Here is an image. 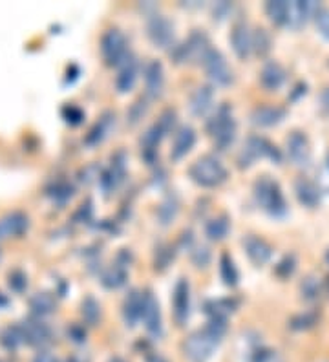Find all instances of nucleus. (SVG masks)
<instances>
[{
  "label": "nucleus",
  "mask_w": 329,
  "mask_h": 362,
  "mask_svg": "<svg viewBox=\"0 0 329 362\" xmlns=\"http://www.w3.org/2000/svg\"><path fill=\"white\" fill-rule=\"evenodd\" d=\"M253 50H255L258 55H266L269 50H271V37L267 35L266 30H255L253 33Z\"/></svg>",
  "instance_id": "f704fd0d"
},
{
  "label": "nucleus",
  "mask_w": 329,
  "mask_h": 362,
  "mask_svg": "<svg viewBox=\"0 0 329 362\" xmlns=\"http://www.w3.org/2000/svg\"><path fill=\"white\" fill-rule=\"evenodd\" d=\"M63 118L66 119L70 125H79V123L85 119V114H83L81 108L74 107V105H68V107L63 108Z\"/></svg>",
  "instance_id": "ea45409f"
},
{
  "label": "nucleus",
  "mask_w": 329,
  "mask_h": 362,
  "mask_svg": "<svg viewBox=\"0 0 329 362\" xmlns=\"http://www.w3.org/2000/svg\"><path fill=\"white\" fill-rule=\"evenodd\" d=\"M220 273H222L223 282L231 286V288H234L238 284V271H236L233 258L229 255H222V258H220Z\"/></svg>",
  "instance_id": "2f4dec72"
},
{
  "label": "nucleus",
  "mask_w": 329,
  "mask_h": 362,
  "mask_svg": "<svg viewBox=\"0 0 329 362\" xmlns=\"http://www.w3.org/2000/svg\"><path fill=\"white\" fill-rule=\"evenodd\" d=\"M260 158H269V160L280 163V152L276 147H273L267 139L258 138V136H251L247 141H245L244 149L238 156V165L242 169H249L251 165H255L256 160Z\"/></svg>",
  "instance_id": "39448f33"
},
{
  "label": "nucleus",
  "mask_w": 329,
  "mask_h": 362,
  "mask_svg": "<svg viewBox=\"0 0 329 362\" xmlns=\"http://www.w3.org/2000/svg\"><path fill=\"white\" fill-rule=\"evenodd\" d=\"M251 362H282L280 355L273 350H266V348H260L253 353V359Z\"/></svg>",
  "instance_id": "58836bf2"
},
{
  "label": "nucleus",
  "mask_w": 329,
  "mask_h": 362,
  "mask_svg": "<svg viewBox=\"0 0 329 362\" xmlns=\"http://www.w3.org/2000/svg\"><path fill=\"white\" fill-rule=\"evenodd\" d=\"M317 26H319L320 35L329 41V10H320L317 15Z\"/></svg>",
  "instance_id": "37998d69"
},
{
  "label": "nucleus",
  "mask_w": 329,
  "mask_h": 362,
  "mask_svg": "<svg viewBox=\"0 0 329 362\" xmlns=\"http://www.w3.org/2000/svg\"><path fill=\"white\" fill-rule=\"evenodd\" d=\"M8 284H10V288L13 289V291L22 293V291L28 288V278L22 271H11L10 277H8Z\"/></svg>",
  "instance_id": "4c0bfd02"
},
{
  "label": "nucleus",
  "mask_w": 329,
  "mask_h": 362,
  "mask_svg": "<svg viewBox=\"0 0 329 362\" xmlns=\"http://www.w3.org/2000/svg\"><path fill=\"white\" fill-rule=\"evenodd\" d=\"M33 362H57V359L50 352H39L35 359H33Z\"/></svg>",
  "instance_id": "de8ad7c7"
},
{
  "label": "nucleus",
  "mask_w": 329,
  "mask_h": 362,
  "mask_svg": "<svg viewBox=\"0 0 329 362\" xmlns=\"http://www.w3.org/2000/svg\"><path fill=\"white\" fill-rule=\"evenodd\" d=\"M50 196L54 198V200H57L59 203H66L70 198L74 196V187L64 183V181H59V183L54 185V189L50 191Z\"/></svg>",
  "instance_id": "e433bc0d"
},
{
  "label": "nucleus",
  "mask_w": 329,
  "mask_h": 362,
  "mask_svg": "<svg viewBox=\"0 0 329 362\" xmlns=\"http://www.w3.org/2000/svg\"><path fill=\"white\" fill-rule=\"evenodd\" d=\"M8 306V299H6L4 295L0 293V308H6Z\"/></svg>",
  "instance_id": "3c124183"
},
{
  "label": "nucleus",
  "mask_w": 329,
  "mask_h": 362,
  "mask_svg": "<svg viewBox=\"0 0 329 362\" xmlns=\"http://www.w3.org/2000/svg\"><path fill=\"white\" fill-rule=\"evenodd\" d=\"M293 271H295V258H293V256H286V258L278 264V267H276V273H278L280 277H289Z\"/></svg>",
  "instance_id": "c03bdc74"
},
{
  "label": "nucleus",
  "mask_w": 329,
  "mask_h": 362,
  "mask_svg": "<svg viewBox=\"0 0 329 362\" xmlns=\"http://www.w3.org/2000/svg\"><path fill=\"white\" fill-rule=\"evenodd\" d=\"M214 108V92L211 86H200L192 92L191 96V112L198 118L207 116Z\"/></svg>",
  "instance_id": "5701e85b"
},
{
  "label": "nucleus",
  "mask_w": 329,
  "mask_h": 362,
  "mask_svg": "<svg viewBox=\"0 0 329 362\" xmlns=\"http://www.w3.org/2000/svg\"><path fill=\"white\" fill-rule=\"evenodd\" d=\"M295 192H297L298 202L309 209H315L320 203V189L315 181L308 178H298L295 181Z\"/></svg>",
  "instance_id": "b1692460"
},
{
  "label": "nucleus",
  "mask_w": 329,
  "mask_h": 362,
  "mask_svg": "<svg viewBox=\"0 0 329 362\" xmlns=\"http://www.w3.org/2000/svg\"><path fill=\"white\" fill-rule=\"evenodd\" d=\"M68 337L72 339L74 342H77V344H81V342H85L86 341V331L81 328V326L74 324V326H70L68 328Z\"/></svg>",
  "instance_id": "a18cd8bd"
},
{
  "label": "nucleus",
  "mask_w": 329,
  "mask_h": 362,
  "mask_svg": "<svg viewBox=\"0 0 329 362\" xmlns=\"http://www.w3.org/2000/svg\"><path fill=\"white\" fill-rule=\"evenodd\" d=\"M143 322L145 328L149 331L152 337L161 335V331H163V324H161V309H160V302L156 299L154 295L147 291L143 295Z\"/></svg>",
  "instance_id": "9d476101"
},
{
  "label": "nucleus",
  "mask_w": 329,
  "mask_h": 362,
  "mask_svg": "<svg viewBox=\"0 0 329 362\" xmlns=\"http://www.w3.org/2000/svg\"><path fill=\"white\" fill-rule=\"evenodd\" d=\"M112 362H125V361H121V359H114V361Z\"/></svg>",
  "instance_id": "864d4df0"
},
{
  "label": "nucleus",
  "mask_w": 329,
  "mask_h": 362,
  "mask_svg": "<svg viewBox=\"0 0 329 362\" xmlns=\"http://www.w3.org/2000/svg\"><path fill=\"white\" fill-rule=\"evenodd\" d=\"M81 313H83V319H85L88 324L96 326L97 322H99V319H101V306L92 299V297H88V299L83 300Z\"/></svg>",
  "instance_id": "473e14b6"
},
{
  "label": "nucleus",
  "mask_w": 329,
  "mask_h": 362,
  "mask_svg": "<svg viewBox=\"0 0 329 362\" xmlns=\"http://www.w3.org/2000/svg\"><path fill=\"white\" fill-rule=\"evenodd\" d=\"M255 198L258 205L273 216H284L287 211L286 200L280 185L269 176H264L255 183Z\"/></svg>",
  "instance_id": "7ed1b4c3"
},
{
  "label": "nucleus",
  "mask_w": 329,
  "mask_h": 362,
  "mask_svg": "<svg viewBox=\"0 0 329 362\" xmlns=\"http://www.w3.org/2000/svg\"><path fill=\"white\" fill-rule=\"evenodd\" d=\"M191 315V289H189V282L185 278H181L180 282L176 284L174 289V317L176 322L183 326L189 320Z\"/></svg>",
  "instance_id": "4468645a"
},
{
  "label": "nucleus",
  "mask_w": 329,
  "mask_h": 362,
  "mask_svg": "<svg viewBox=\"0 0 329 362\" xmlns=\"http://www.w3.org/2000/svg\"><path fill=\"white\" fill-rule=\"evenodd\" d=\"M196 143V130L189 125L181 127L176 132L174 143H172V150H170V160L180 161L183 156H187L191 152V149Z\"/></svg>",
  "instance_id": "6ab92c4d"
},
{
  "label": "nucleus",
  "mask_w": 329,
  "mask_h": 362,
  "mask_svg": "<svg viewBox=\"0 0 329 362\" xmlns=\"http://www.w3.org/2000/svg\"><path fill=\"white\" fill-rule=\"evenodd\" d=\"M141 105H145L143 99L136 103V105H134V107H132V110H130V121H132V123H138L139 119L143 118V114L147 112V107L141 108Z\"/></svg>",
  "instance_id": "49530a36"
},
{
  "label": "nucleus",
  "mask_w": 329,
  "mask_h": 362,
  "mask_svg": "<svg viewBox=\"0 0 329 362\" xmlns=\"http://www.w3.org/2000/svg\"><path fill=\"white\" fill-rule=\"evenodd\" d=\"M287 112L286 108L282 107H273V105H264V107H256L251 114V121L256 127H275L278 123H282L286 119Z\"/></svg>",
  "instance_id": "f3484780"
},
{
  "label": "nucleus",
  "mask_w": 329,
  "mask_h": 362,
  "mask_svg": "<svg viewBox=\"0 0 329 362\" xmlns=\"http://www.w3.org/2000/svg\"><path fill=\"white\" fill-rule=\"evenodd\" d=\"M287 156L298 167H304L309 163V160H311V149H309L308 138L302 132H293L287 138Z\"/></svg>",
  "instance_id": "f8f14e48"
},
{
  "label": "nucleus",
  "mask_w": 329,
  "mask_h": 362,
  "mask_svg": "<svg viewBox=\"0 0 329 362\" xmlns=\"http://www.w3.org/2000/svg\"><path fill=\"white\" fill-rule=\"evenodd\" d=\"M236 302L231 299H220V300H209L205 304V313L209 315V320H225L234 311Z\"/></svg>",
  "instance_id": "bb28decb"
},
{
  "label": "nucleus",
  "mask_w": 329,
  "mask_h": 362,
  "mask_svg": "<svg viewBox=\"0 0 329 362\" xmlns=\"http://www.w3.org/2000/svg\"><path fill=\"white\" fill-rule=\"evenodd\" d=\"M176 214H178V200H176V196H169L161 203L158 216H160L161 224L169 225L176 218Z\"/></svg>",
  "instance_id": "72a5a7b5"
},
{
  "label": "nucleus",
  "mask_w": 329,
  "mask_h": 362,
  "mask_svg": "<svg viewBox=\"0 0 329 362\" xmlns=\"http://www.w3.org/2000/svg\"><path fill=\"white\" fill-rule=\"evenodd\" d=\"M326 258H328V262H329V251H328V256H326Z\"/></svg>",
  "instance_id": "5fc2aeb1"
},
{
  "label": "nucleus",
  "mask_w": 329,
  "mask_h": 362,
  "mask_svg": "<svg viewBox=\"0 0 329 362\" xmlns=\"http://www.w3.org/2000/svg\"><path fill=\"white\" fill-rule=\"evenodd\" d=\"M231 10V6L227 4V2H220V4H216V8H214V17L216 15H227V11ZM222 19V17H220Z\"/></svg>",
  "instance_id": "09e8293b"
},
{
  "label": "nucleus",
  "mask_w": 329,
  "mask_h": 362,
  "mask_svg": "<svg viewBox=\"0 0 329 362\" xmlns=\"http://www.w3.org/2000/svg\"><path fill=\"white\" fill-rule=\"evenodd\" d=\"M320 105L324 108V112L329 114V88H326V90L322 92V96H320Z\"/></svg>",
  "instance_id": "8fccbe9b"
},
{
  "label": "nucleus",
  "mask_w": 329,
  "mask_h": 362,
  "mask_svg": "<svg viewBox=\"0 0 329 362\" xmlns=\"http://www.w3.org/2000/svg\"><path fill=\"white\" fill-rule=\"evenodd\" d=\"M143 317V293L138 289H132L123 302V319L128 328H134Z\"/></svg>",
  "instance_id": "4be33fe9"
},
{
  "label": "nucleus",
  "mask_w": 329,
  "mask_h": 362,
  "mask_svg": "<svg viewBox=\"0 0 329 362\" xmlns=\"http://www.w3.org/2000/svg\"><path fill=\"white\" fill-rule=\"evenodd\" d=\"M203 68H205L209 79L213 81L214 85L227 86L233 83V70L218 50L213 48L209 52V55L203 61Z\"/></svg>",
  "instance_id": "6e6552de"
},
{
  "label": "nucleus",
  "mask_w": 329,
  "mask_h": 362,
  "mask_svg": "<svg viewBox=\"0 0 329 362\" xmlns=\"http://www.w3.org/2000/svg\"><path fill=\"white\" fill-rule=\"evenodd\" d=\"M30 227V220L26 214L11 213L0 220V240L11 236H22Z\"/></svg>",
  "instance_id": "412c9836"
},
{
  "label": "nucleus",
  "mask_w": 329,
  "mask_h": 362,
  "mask_svg": "<svg viewBox=\"0 0 329 362\" xmlns=\"http://www.w3.org/2000/svg\"><path fill=\"white\" fill-rule=\"evenodd\" d=\"M286 70L282 68L278 63H267L260 72L262 86L269 92L278 90L284 83H286Z\"/></svg>",
  "instance_id": "a878e982"
},
{
  "label": "nucleus",
  "mask_w": 329,
  "mask_h": 362,
  "mask_svg": "<svg viewBox=\"0 0 329 362\" xmlns=\"http://www.w3.org/2000/svg\"><path fill=\"white\" fill-rule=\"evenodd\" d=\"M163 66H161L160 61H150V63L145 66V90H147V96L152 97V99H158V97L163 94Z\"/></svg>",
  "instance_id": "2eb2a0df"
},
{
  "label": "nucleus",
  "mask_w": 329,
  "mask_h": 362,
  "mask_svg": "<svg viewBox=\"0 0 329 362\" xmlns=\"http://www.w3.org/2000/svg\"><path fill=\"white\" fill-rule=\"evenodd\" d=\"M114 127H116V116L112 112H105L103 114V118L94 125V128H92L90 132H88V136H86V145L94 147V145L103 143V141L110 136Z\"/></svg>",
  "instance_id": "393cba45"
},
{
  "label": "nucleus",
  "mask_w": 329,
  "mask_h": 362,
  "mask_svg": "<svg viewBox=\"0 0 329 362\" xmlns=\"http://www.w3.org/2000/svg\"><path fill=\"white\" fill-rule=\"evenodd\" d=\"M207 132L214 139V145L218 147V150H227L233 145L236 138V123L227 107L218 108L213 118L209 119Z\"/></svg>",
  "instance_id": "20e7f679"
},
{
  "label": "nucleus",
  "mask_w": 329,
  "mask_h": 362,
  "mask_svg": "<svg viewBox=\"0 0 329 362\" xmlns=\"http://www.w3.org/2000/svg\"><path fill=\"white\" fill-rule=\"evenodd\" d=\"M127 277H128L127 267L123 266V264H116V266H112L110 269H107V271L103 273L101 282L103 286L108 289H119L121 286H125Z\"/></svg>",
  "instance_id": "c85d7f7f"
},
{
  "label": "nucleus",
  "mask_w": 329,
  "mask_h": 362,
  "mask_svg": "<svg viewBox=\"0 0 329 362\" xmlns=\"http://www.w3.org/2000/svg\"><path fill=\"white\" fill-rule=\"evenodd\" d=\"M229 229H231V222H229L227 216H218V218H213L211 222H207L205 235L213 242H220L229 235Z\"/></svg>",
  "instance_id": "c756f323"
},
{
  "label": "nucleus",
  "mask_w": 329,
  "mask_h": 362,
  "mask_svg": "<svg viewBox=\"0 0 329 362\" xmlns=\"http://www.w3.org/2000/svg\"><path fill=\"white\" fill-rule=\"evenodd\" d=\"M149 39L156 48H169L174 44V26L163 15H152L147 26Z\"/></svg>",
  "instance_id": "1a4fd4ad"
},
{
  "label": "nucleus",
  "mask_w": 329,
  "mask_h": 362,
  "mask_svg": "<svg viewBox=\"0 0 329 362\" xmlns=\"http://www.w3.org/2000/svg\"><path fill=\"white\" fill-rule=\"evenodd\" d=\"M192 262H194V266L196 267H205L211 262V253H209L207 247H196V249L192 251Z\"/></svg>",
  "instance_id": "a19ab883"
},
{
  "label": "nucleus",
  "mask_w": 329,
  "mask_h": 362,
  "mask_svg": "<svg viewBox=\"0 0 329 362\" xmlns=\"http://www.w3.org/2000/svg\"><path fill=\"white\" fill-rule=\"evenodd\" d=\"M101 54L103 59L108 66H116V64H123V61L127 59V39L119 30L112 28L108 30L101 39Z\"/></svg>",
  "instance_id": "0eeeda50"
},
{
  "label": "nucleus",
  "mask_w": 329,
  "mask_h": 362,
  "mask_svg": "<svg viewBox=\"0 0 329 362\" xmlns=\"http://www.w3.org/2000/svg\"><path fill=\"white\" fill-rule=\"evenodd\" d=\"M266 13L276 26H287V21H289V2H286V0H271V2L266 4Z\"/></svg>",
  "instance_id": "cd10ccee"
},
{
  "label": "nucleus",
  "mask_w": 329,
  "mask_h": 362,
  "mask_svg": "<svg viewBox=\"0 0 329 362\" xmlns=\"http://www.w3.org/2000/svg\"><path fill=\"white\" fill-rule=\"evenodd\" d=\"M138 74H139V63L134 55H128L127 59L123 61L121 70L117 74L116 79V86L119 94H127L134 88L136 81H138Z\"/></svg>",
  "instance_id": "a211bd4d"
},
{
  "label": "nucleus",
  "mask_w": 329,
  "mask_h": 362,
  "mask_svg": "<svg viewBox=\"0 0 329 362\" xmlns=\"http://www.w3.org/2000/svg\"><path fill=\"white\" fill-rule=\"evenodd\" d=\"M231 44H233L234 54L238 55L240 59H247L253 50V33L249 32V28L245 26L244 22L234 24L233 32H231Z\"/></svg>",
  "instance_id": "aec40b11"
},
{
  "label": "nucleus",
  "mask_w": 329,
  "mask_h": 362,
  "mask_svg": "<svg viewBox=\"0 0 329 362\" xmlns=\"http://www.w3.org/2000/svg\"><path fill=\"white\" fill-rule=\"evenodd\" d=\"M244 249L249 256V260L255 264V266H266L267 262L271 260L273 256V247L267 244L264 238H258L255 235H249L244 238Z\"/></svg>",
  "instance_id": "9b49d317"
},
{
  "label": "nucleus",
  "mask_w": 329,
  "mask_h": 362,
  "mask_svg": "<svg viewBox=\"0 0 329 362\" xmlns=\"http://www.w3.org/2000/svg\"><path fill=\"white\" fill-rule=\"evenodd\" d=\"M189 174H191L194 183L207 187V189L222 185L223 181L227 180L229 176L227 169H225L222 161H220L218 158H214V156H202L200 160L194 161Z\"/></svg>",
  "instance_id": "f03ea898"
},
{
  "label": "nucleus",
  "mask_w": 329,
  "mask_h": 362,
  "mask_svg": "<svg viewBox=\"0 0 329 362\" xmlns=\"http://www.w3.org/2000/svg\"><path fill=\"white\" fill-rule=\"evenodd\" d=\"M225 331H227L225 320H209V324L203 330L192 333L187 339L185 346H183L185 355L194 362H205L218 348Z\"/></svg>",
  "instance_id": "f257e3e1"
},
{
  "label": "nucleus",
  "mask_w": 329,
  "mask_h": 362,
  "mask_svg": "<svg viewBox=\"0 0 329 362\" xmlns=\"http://www.w3.org/2000/svg\"><path fill=\"white\" fill-rule=\"evenodd\" d=\"M211 43L205 33L202 32H194L189 37L183 46H180V50L176 52V61L178 63H200L203 64L205 57L211 52Z\"/></svg>",
  "instance_id": "423d86ee"
},
{
  "label": "nucleus",
  "mask_w": 329,
  "mask_h": 362,
  "mask_svg": "<svg viewBox=\"0 0 329 362\" xmlns=\"http://www.w3.org/2000/svg\"><path fill=\"white\" fill-rule=\"evenodd\" d=\"M302 293L306 295V299H309V300L317 299V297H319V293H320V288H319V284H317V280H313V278H308V280H304Z\"/></svg>",
  "instance_id": "79ce46f5"
},
{
  "label": "nucleus",
  "mask_w": 329,
  "mask_h": 362,
  "mask_svg": "<svg viewBox=\"0 0 329 362\" xmlns=\"http://www.w3.org/2000/svg\"><path fill=\"white\" fill-rule=\"evenodd\" d=\"M21 330L24 342H28L30 346L41 348L48 344L52 339V330L41 320H26V322H22Z\"/></svg>",
  "instance_id": "ddd939ff"
},
{
  "label": "nucleus",
  "mask_w": 329,
  "mask_h": 362,
  "mask_svg": "<svg viewBox=\"0 0 329 362\" xmlns=\"http://www.w3.org/2000/svg\"><path fill=\"white\" fill-rule=\"evenodd\" d=\"M0 341H2V344H4L8 350H17V348L24 342L21 326H17V328H8V330L2 333V339H0Z\"/></svg>",
  "instance_id": "c9c22d12"
},
{
  "label": "nucleus",
  "mask_w": 329,
  "mask_h": 362,
  "mask_svg": "<svg viewBox=\"0 0 329 362\" xmlns=\"http://www.w3.org/2000/svg\"><path fill=\"white\" fill-rule=\"evenodd\" d=\"M319 13L320 6L317 4V2H302V0L289 2V21H287V26L300 28L302 24H306L311 17H317Z\"/></svg>",
  "instance_id": "dca6fc26"
},
{
  "label": "nucleus",
  "mask_w": 329,
  "mask_h": 362,
  "mask_svg": "<svg viewBox=\"0 0 329 362\" xmlns=\"http://www.w3.org/2000/svg\"><path fill=\"white\" fill-rule=\"evenodd\" d=\"M30 308L35 315H50L54 313L55 309V299L50 293H35L30 299Z\"/></svg>",
  "instance_id": "7c9ffc66"
},
{
  "label": "nucleus",
  "mask_w": 329,
  "mask_h": 362,
  "mask_svg": "<svg viewBox=\"0 0 329 362\" xmlns=\"http://www.w3.org/2000/svg\"><path fill=\"white\" fill-rule=\"evenodd\" d=\"M66 362H83V361H81L79 357H72V359H68V361H66Z\"/></svg>",
  "instance_id": "603ef678"
}]
</instances>
